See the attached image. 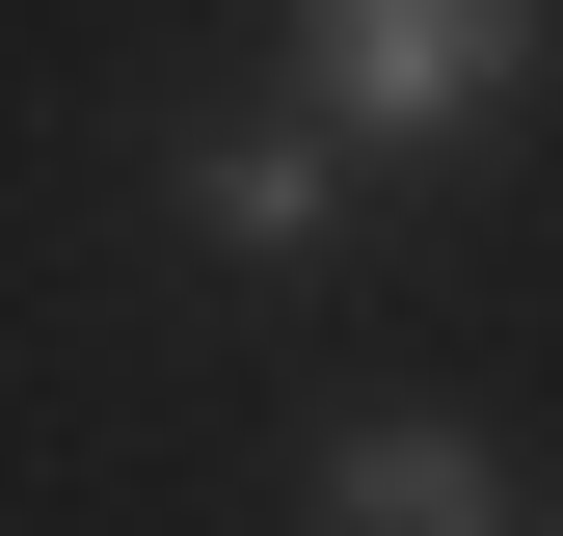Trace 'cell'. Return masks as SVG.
Listing matches in <instances>:
<instances>
[{
  "label": "cell",
  "mask_w": 563,
  "mask_h": 536,
  "mask_svg": "<svg viewBox=\"0 0 563 536\" xmlns=\"http://www.w3.org/2000/svg\"><path fill=\"white\" fill-rule=\"evenodd\" d=\"M268 54H296V134L376 188V161H483V134H537L563 0H268Z\"/></svg>",
  "instance_id": "obj_1"
},
{
  "label": "cell",
  "mask_w": 563,
  "mask_h": 536,
  "mask_svg": "<svg viewBox=\"0 0 563 536\" xmlns=\"http://www.w3.org/2000/svg\"><path fill=\"white\" fill-rule=\"evenodd\" d=\"M296 510L322 536H510V456H483L456 402H349V429L296 456Z\"/></svg>",
  "instance_id": "obj_2"
},
{
  "label": "cell",
  "mask_w": 563,
  "mask_h": 536,
  "mask_svg": "<svg viewBox=\"0 0 563 536\" xmlns=\"http://www.w3.org/2000/svg\"><path fill=\"white\" fill-rule=\"evenodd\" d=\"M188 242H242V268H322L349 242V161L296 108H242V134H188Z\"/></svg>",
  "instance_id": "obj_3"
},
{
  "label": "cell",
  "mask_w": 563,
  "mask_h": 536,
  "mask_svg": "<svg viewBox=\"0 0 563 536\" xmlns=\"http://www.w3.org/2000/svg\"><path fill=\"white\" fill-rule=\"evenodd\" d=\"M510 536H563V510H510Z\"/></svg>",
  "instance_id": "obj_4"
}]
</instances>
